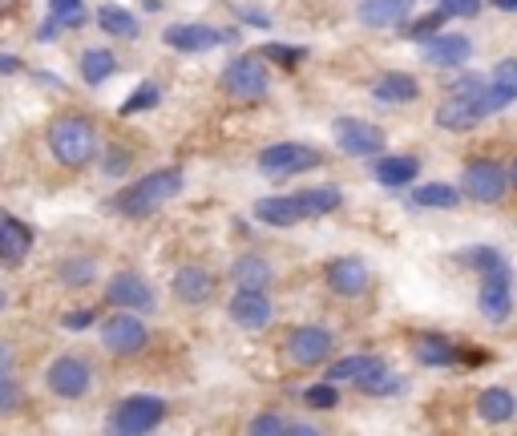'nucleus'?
Returning <instances> with one entry per match:
<instances>
[{
	"label": "nucleus",
	"mask_w": 517,
	"mask_h": 436,
	"mask_svg": "<svg viewBox=\"0 0 517 436\" xmlns=\"http://www.w3.org/2000/svg\"><path fill=\"white\" fill-rule=\"evenodd\" d=\"M239 17H243L247 25H255V29H267V25H271V21H267V13H259V9H243Z\"/></svg>",
	"instance_id": "47"
},
{
	"label": "nucleus",
	"mask_w": 517,
	"mask_h": 436,
	"mask_svg": "<svg viewBox=\"0 0 517 436\" xmlns=\"http://www.w3.org/2000/svg\"><path fill=\"white\" fill-rule=\"evenodd\" d=\"M303 404H307V408H316V412H332V408H340V388H336L332 380L312 384V388L303 392Z\"/></svg>",
	"instance_id": "37"
},
{
	"label": "nucleus",
	"mask_w": 517,
	"mask_h": 436,
	"mask_svg": "<svg viewBox=\"0 0 517 436\" xmlns=\"http://www.w3.org/2000/svg\"><path fill=\"white\" fill-rule=\"evenodd\" d=\"M251 432L255 436H279V432H291V424L283 416H255L251 420Z\"/></svg>",
	"instance_id": "44"
},
{
	"label": "nucleus",
	"mask_w": 517,
	"mask_h": 436,
	"mask_svg": "<svg viewBox=\"0 0 517 436\" xmlns=\"http://www.w3.org/2000/svg\"><path fill=\"white\" fill-rule=\"evenodd\" d=\"M162 41L178 53H206V49H215L223 41V33H215L211 25H170L162 33Z\"/></svg>",
	"instance_id": "21"
},
{
	"label": "nucleus",
	"mask_w": 517,
	"mask_h": 436,
	"mask_svg": "<svg viewBox=\"0 0 517 436\" xmlns=\"http://www.w3.org/2000/svg\"><path fill=\"white\" fill-rule=\"evenodd\" d=\"M219 89L231 97V101H263L267 97V89H271V73H267V65H263V57H235L227 69H223V77H219Z\"/></svg>",
	"instance_id": "3"
},
{
	"label": "nucleus",
	"mask_w": 517,
	"mask_h": 436,
	"mask_svg": "<svg viewBox=\"0 0 517 436\" xmlns=\"http://www.w3.org/2000/svg\"><path fill=\"white\" fill-rule=\"evenodd\" d=\"M461 259H465L477 275H509V263H505V255H501L497 247H469Z\"/></svg>",
	"instance_id": "32"
},
{
	"label": "nucleus",
	"mask_w": 517,
	"mask_h": 436,
	"mask_svg": "<svg viewBox=\"0 0 517 436\" xmlns=\"http://www.w3.org/2000/svg\"><path fill=\"white\" fill-rule=\"evenodd\" d=\"M49 17H57L65 29H81V25H89L85 0H49Z\"/></svg>",
	"instance_id": "36"
},
{
	"label": "nucleus",
	"mask_w": 517,
	"mask_h": 436,
	"mask_svg": "<svg viewBox=\"0 0 517 436\" xmlns=\"http://www.w3.org/2000/svg\"><path fill=\"white\" fill-rule=\"evenodd\" d=\"M255 218L267 227H295L307 218V206L299 194H275V198H259L255 202Z\"/></svg>",
	"instance_id": "18"
},
{
	"label": "nucleus",
	"mask_w": 517,
	"mask_h": 436,
	"mask_svg": "<svg viewBox=\"0 0 517 436\" xmlns=\"http://www.w3.org/2000/svg\"><path fill=\"white\" fill-rule=\"evenodd\" d=\"M316 166H324V154L307 142H275L259 154V174H267V178H291V174L316 170Z\"/></svg>",
	"instance_id": "4"
},
{
	"label": "nucleus",
	"mask_w": 517,
	"mask_h": 436,
	"mask_svg": "<svg viewBox=\"0 0 517 436\" xmlns=\"http://www.w3.org/2000/svg\"><path fill=\"white\" fill-rule=\"evenodd\" d=\"M0 218H5V214H0Z\"/></svg>",
	"instance_id": "53"
},
{
	"label": "nucleus",
	"mask_w": 517,
	"mask_h": 436,
	"mask_svg": "<svg viewBox=\"0 0 517 436\" xmlns=\"http://www.w3.org/2000/svg\"><path fill=\"white\" fill-rule=\"evenodd\" d=\"M162 416H166V400H162V396H130V400H122V404L110 412V432H130V436H138V432L158 428Z\"/></svg>",
	"instance_id": "8"
},
{
	"label": "nucleus",
	"mask_w": 517,
	"mask_h": 436,
	"mask_svg": "<svg viewBox=\"0 0 517 436\" xmlns=\"http://www.w3.org/2000/svg\"><path fill=\"white\" fill-rule=\"evenodd\" d=\"M303 198V206H307V218H320V214H332V210H340V190H332V186H312V190H303L299 194Z\"/></svg>",
	"instance_id": "33"
},
{
	"label": "nucleus",
	"mask_w": 517,
	"mask_h": 436,
	"mask_svg": "<svg viewBox=\"0 0 517 436\" xmlns=\"http://www.w3.org/2000/svg\"><path fill=\"white\" fill-rule=\"evenodd\" d=\"M130 166H134V150L130 146L114 142V146L101 150V174H106V178H126Z\"/></svg>",
	"instance_id": "35"
},
{
	"label": "nucleus",
	"mask_w": 517,
	"mask_h": 436,
	"mask_svg": "<svg viewBox=\"0 0 517 436\" xmlns=\"http://www.w3.org/2000/svg\"><path fill=\"white\" fill-rule=\"evenodd\" d=\"M412 202L429 206V210H453L461 202V194L449 182H421V186H412Z\"/></svg>",
	"instance_id": "31"
},
{
	"label": "nucleus",
	"mask_w": 517,
	"mask_h": 436,
	"mask_svg": "<svg viewBox=\"0 0 517 436\" xmlns=\"http://www.w3.org/2000/svg\"><path fill=\"white\" fill-rule=\"evenodd\" d=\"M332 352H336V336L328 332V327H295V332L287 336V356L299 368H316Z\"/></svg>",
	"instance_id": "10"
},
{
	"label": "nucleus",
	"mask_w": 517,
	"mask_h": 436,
	"mask_svg": "<svg viewBox=\"0 0 517 436\" xmlns=\"http://www.w3.org/2000/svg\"><path fill=\"white\" fill-rule=\"evenodd\" d=\"M445 9H437V13H429V17H421L417 25H408V29H400L404 37H412V41H429L433 33H441V25H445Z\"/></svg>",
	"instance_id": "41"
},
{
	"label": "nucleus",
	"mask_w": 517,
	"mask_h": 436,
	"mask_svg": "<svg viewBox=\"0 0 517 436\" xmlns=\"http://www.w3.org/2000/svg\"><path fill=\"white\" fill-rule=\"evenodd\" d=\"M425 45V61L429 65H437V69H453V65H465L469 61V53H473V45H469V37L465 33H433L429 41H421Z\"/></svg>",
	"instance_id": "16"
},
{
	"label": "nucleus",
	"mask_w": 517,
	"mask_h": 436,
	"mask_svg": "<svg viewBox=\"0 0 517 436\" xmlns=\"http://www.w3.org/2000/svg\"><path fill=\"white\" fill-rule=\"evenodd\" d=\"M324 279H328V287L340 299H360L368 291V283H372V275H368V267L360 259H332L328 271H324Z\"/></svg>",
	"instance_id": "15"
},
{
	"label": "nucleus",
	"mask_w": 517,
	"mask_h": 436,
	"mask_svg": "<svg viewBox=\"0 0 517 436\" xmlns=\"http://www.w3.org/2000/svg\"><path fill=\"white\" fill-rule=\"evenodd\" d=\"M485 114H489V109H485L481 101L449 93V101H441V105H437V126H441V130H449V134H469Z\"/></svg>",
	"instance_id": "13"
},
{
	"label": "nucleus",
	"mask_w": 517,
	"mask_h": 436,
	"mask_svg": "<svg viewBox=\"0 0 517 436\" xmlns=\"http://www.w3.org/2000/svg\"><path fill=\"white\" fill-rule=\"evenodd\" d=\"M118 73V57L110 53V49H85L81 53V81L85 85H101V81H110Z\"/></svg>",
	"instance_id": "30"
},
{
	"label": "nucleus",
	"mask_w": 517,
	"mask_h": 436,
	"mask_svg": "<svg viewBox=\"0 0 517 436\" xmlns=\"http://www.w3.org/2000/svg\"><path fill=\"white\" fill-rule=\"evenodd\" d=\"M227 315H231V323L247 327V332H259V327H267V323H271L275 307H271L267 291H247V287H235V299L227 303Z\"/></svg>",
	"instance_id": "12"
},
{
	"label": "nucleus",
	"mask_w": 517,
	"mask_h": 436,
	"mask_svg": "<svg viewBox=\"0 0 517 436\" xmlns=\"http://www.w3.org/2000/svg\"><path fill=\"white\" fill-rule=\"evenodd\" d=\"M93 21L106 29L110 37H122V41H134L138 33H142V25H138V17L134 13H126L122 5H101L97 13H93Z\"/></svg>",
	"instance_id": "29"
},
{
	"label": "nucleus",
	"mask_w": 517,
	"mask_h": 436,
	"mask_svg": "<svg viewBox=\"0 0 517 436\" xmlns=\"http://www.w3.org/2000/svg\"><path fill=\"white\" fill-rule=\"evenodd\" d=\"M412 13V0H360V9H356V17H360V25H368V29H404V17Z\"/></svg>",
	"instance_id": "19"
},
{
	"label": "nucleus",
	"mask_w": 517,
	"mask_h": 436,
	"mask_svg": "<svg viewBox=\"0 0 517 436\" xmlns=\"http://www.w3.org/2000/svg\"><path fill=\"white\" fill-rule=\"evenodd\" d=\"M477 307L489 323H505L513 311V291H509V275H481V291H477Z\"/></svg>",
	"instance_id": "17"
},
{
	"label": "nucleus",
	"mask_w": 517,
	"mask_h": 436,
	"mask_svg": "<svg viewBox=\"0 0 517 436\" xmlns=\"http://www.w3.org/2000/svg\"><path fill=\"white\" fill-rule=\"evenodd\" d=\"M509 186L517 190V158H513V166H509Z\"/></svg>",
	"instance_id": "51"
},
{
	"label": "nucleus",
	"mask_w": 517,
	"mask_h": 436,
	"mask_svg": "<svg viewBox=\"0 0 517 436\" xmlns=\"http://www.w3.org/2000/svg\"><path fill=\"white\" fill-rule=\"evenodd\" d=\"M9 368H13V348L0 344V376H9Z\"/></svg>",
	"instance_id": "48"
},
{
	"label": "nucleus",
	"mask_w": 517,
	"mask_h": 436,
	"mask_svg": "<svg viewBox=\"0 0 517 436\" xmlns=\"http://www.w3.org/2000/svg\"><path fill=\"white\" fill-rule=\"evenodd\" d=\"M45 388H49L53 396H61V400H81V396H89V388H93V368H89V360H81V356H57V360L45 368Z\"/></svg>",
	"instance_id": "6"
},
{
	"label": "nucleus",
	"mask_w": 517,
	"mask_h": 436,
	"mask_svg": "<svg viewBox=\"0 0 517 436\" xmlns=\"http://www.w3.org/2000/svg\"><path fill=\"white\" fill-rule=\"evenodd\" d=\"M17 69H21L17 57H0V73H17Z\"/></svg>",
	"instance_id": "49"
},
{
	"label": "nucleus",
	"mask_w": 517,
	"mask_h": 436,
	"mask_svg": "<svg viewBox=\"0 0 517 436\" xmlns=\"http://www.w3.org/2000/svg\"><path fill=\"white\" fill-rule=\"evenodd\" d=\"M372 97L388 101V105H404V101H417L421 97V81L412 73H380L372 81Z\"/></svg>",
	"instance_id": "22"
},
{
	"label": "nucleus",
	"mask_w": 517,
	"mask_h": 436,
	"mask_svg": "<svg viewBox=\"0 0 517 436\" xmlns=\"http://www.w3.org/2000/svg\"><path fill=\"white\" fill-rule=\"evenodd\" d=\"M178 190H182V174L178 170H150L146 178H138L126 190H118L114 202H110V210L122 214V218H146L158 206H166Z\"/></svg>",
	"instance_id": "1"
},
{
	"label": "nucleus",
	"mask_w": 517,
	"mask_h": 436,
	"mask_svg": "<svg viewBox=\"0 0 517 436\" xmlns=\"http://www.w3.org/2000/svg\"><path fill=\"white\" fill-rule=\"evenodd\" d=\"M372 364V356H344V360H336L332 368H328V376L324 380H332V384H344V380H356L364 368Z\"/></svg>",
	"instance_id": "39"
},
{
	"label": "nucleus",
	"mask_w": 517,
	"mask_h": 436,
	"mask_svg": "<svg viewBox=\"0 0 517 436\" xmlns=\"http://www.w3.org/2000/svg\"><path fill=\"white\" fill-rule=\"evenodd\" d=\"M477 416H481L485 424H505V420L517 416V396H513L509 388H485V392L477 396Z\"/></svg>",
	"instance_id": "28"
},
{
	"label": "nucleus",
	"mask_w": 517,
	"mask_h": 436,
	"mask_svg": "<svg viewBox=\"0 0 517 436\" xmlns=\"http://www.w3.org/2000/svg\"><path fill=\"white\" fill-rule=\"evenodd\" d=\"M158 97H162V89H158L154 81H142V85L134 89V97L122 105V118H130V114H142V109H154V105H158Z\"/></svg>",
	"instance_id": "38"
},
{
	"label": "nucleus",
	"mask_w": 517,
	"mask_h": 436,
	"mask_svg": "<svg viewBox=\"0 0 517 436\" xmlns=\"http://www.w3.org/2000/svg\"><path fill=\"white\" fill-rule=\"evenodd\" d=\"M372 174H376V182H380V186L400 190V186H408V182H417L421 162L412 158V154H392V158H376Z\"/></svg>",
	"instance_id": "23"
},
{
	"label": "nucleus",
	"mask_w": 517,
	"mask_h": 436,
	"mask_svg": "<svg viewBox=\"0 0 517 436\" xmlns=\"http://www.w3.org/2000/svg\"><path fill=\"white\" fill-rule=\"evenodd\" d=\"M170 287H174L178 303L198 307V303H211V295H215V275L206 271V267H198V263H186V267L174 271Z\"/></svg>",
	"instance_id": "14"
},
{
	"label": "nucleus",
	"mask_w": 517,
	"mask_h": 436,
	"mask_svg": "<svg viewBox=\"0 0 517 436\" xmlns=\"http://www.w3.org/2000/svg\"><path fill=\"white\" fill-rule=\"evenodd\" d=\"M106 299L118 307V311H154V291L142 275L134 271H118L110 283H106Z\"/></svg>",
	"instance_id": "11"
},
{
	"label": "nucleus",
	"mask_w": 517,
	"mask_h": 436,
	"mask_svg": "<svg viewBox=\"0 0 517 436\" xmlns=\"http://www.w3.org/2000/svg\"><path fill=\"white\" fill-rule=\"evenodd\" d=\"M441 9L449 17H477L481 13V0H441Z\"/></svg>",
	"instance_id": "45"
},
{
	"label": "nucleus",
	"mask_w": 517,
	"mask_h": 436,
	"mask_svg": "<svg viewBox=\"0 0 517 436\" xmlns=\"http://www.w3.org/2000/svg\"><path fill=\"white\" fill-rule=\"evenodd\" d=\"M33 251V231L17 218H0V263L5 267H21Z\"/></svg>",
	"instance_id": "20"
},
{
	"label": "nucleus",
	"mask_w": 517,
	"mask_h": 436,
	"mask_svg": "<svg viewBox=\"0 0 517 436\" xmlns=\"http://www.w3.org/2000/svg\"><path fill=\"white\" fill-rule=\"evenodd\" d=\"M412 356H417V364H425V368H453V364H461L457 344L445 340V336H417V340H412Z\"/></svg>",
	"instance_id": "24"
},
{
	"label": "nucleus",
	"mask_w": 517,
	"mask_h": 436,
	"mask_svg": "<svg viewBox=\"0 0 517 436\" xmlns=\"http://www.w3.org/2000/svg\"><path fill=\"white\" fill-rule=\"evenodd\" d=\"M231 283L235 287H247V291H267L275 283V271L263 255H243L231 263Z\"/></svg>",
	"instance_id": "26"
},
{
	"label": "nucleus",
	"mask_w": 517,
	"mask_h": 436,
	"mask_svg": "<svg viewBox=\"0 0 517 436\" xmlns=\"http://www.w3.org/2000/svg\"><path fill=\"white\" fill-rule=\"evenodd\" d=\"M332 134L348 158H380V150H384V130H376L364 118H336Z\"/></svg>",
	"instance_id": "9"
},
{
	"label": "nucleus",
	"mask_w": 517,
	"mask_h": 436,
	"mask_svg": "<svg viewBox=\"0 0 517 436\" xmlns=\"http://www.w3.org/2000/svg\"><path fill=\"white\" fill-rule=\"evenodd\" d=\"M352 384H356L364 396H392V392H400V388H404V380H400V376H396L380 356H372V364H368Z\"/></svg>",
	"instance_id": "27"
},
{
	"label": "nucleus",
	"mask_w": 517,
	"mask_h": 436,
	"mask_svg": "<svg viewBox=\"0 0 517 436\" xmlns=\"http://www.w3.org/2000/svg\"><path fill=\"white\" fill-rule=\"evenodd\" d=\"M5 303H9V299H5V291H0V311H5Z\"/></svg>",
	"instance_id": "52"
},
{
	"label": "nucleus",
	"mask_w": 517,
	"mask_h": 436,
	"mask_svg": "<svg viewBox=\"0 0 517 436\" xmlns=\"http://www.w3.org/2000/svg\"><path fill=\"white\" fill-rule=\"evenodd\" d=\"M461 182H465V194L473 202L497 206L505 198V190H509V170L501 162H493V158H473V162H465Z\"/></svg>",
	"instance_id": "5"
},
{
	"label": "nucleus",
	"mask_w": 517,
	"mask_h": 436,
	"mask_svg": "<svg viewBox=\"0 0 517 436\" xmlns=\"http://www.w3.org/2000/svg\"><path fill=\"white\" fill-rule=\"evenodd\" d=\"M267 61H275V65H299L303 57H307V49H299V45H263L259 49Z\"/></svg>",
	"instance_id": "43"
},
{
	"label": "nucleus",
	"mask_w": 517,
	"mask_h": 436,
	"mask_svg": "<svg viewBox=\"0 0 517 436\" xmlns=\"http://www.w3.org/2000/svg\"><path fill=\"white\" fill-rule=\"evenodd\" d=\"M453 93H457V97H473V101H481V105H485V97H489V81H485L481 73H465V77H457V81H453Z\"/></svg>",
	"instance_id": "42"
},
{
	"label": "nucleus",
	"mask_w": 517,
	"mask_h": 436,
	"mask_svg": "<svg viewBox=\"0 0 517 436\" xmlns=\"http://www.w3.org/2000/svg\"><path fill=\"white\" fill-rule=\"evenodd\" d=\"M493 9H501V13H517V0H489Z\"/></svg>",
	"instance_id": "50"
},
{
	"label": "nucleus",
	"mask_w": 517,
	"mask_h": 436,
	"mask_svg": "<svg viewBox=\"0 0 517 436\" xmlns=\"http://www.w3.org/2000/svg\"><path fill=\"white\" fill-rule=\"evenodd\" d=\"M57 279L65 283V287H89L93 279H97V263L93 259H65L61 267H57Z\"/></svg>",
	"instance_id": "34"
},
{
	"label": "nucleus",
	"mask_w": 517,
	"mask_h": 436,
	"mask_svg": "<svg viewBox=\"0 0 517 436\" xmlns=\"http://www.w3.org/2000/svg\"><path fill=\"white\" fill-rule=\"evenodd\" d=\"M146 344H150L146 323L130 311L110 315L106 323H101V348H106L110 356H138V352H146Z\"/></svg>",
	"instance_id": "7"
},
{
	"label": "nucleus",
	"mask_w": 517,
	"mask_h": 436,
	"mask_svg": "<svg viewBox=\"0 0 517 436\" xmlns=\"http://www.w3.org/2000/svg\"><path fill=\"white\" fill-rule=\"evenodd\" d=\"M517 101V57H505L493 65V85H489V97H485V109H505Z\"/></svg>",
	"instance_id": "25"
},
{
	"label": "nucleus",
	"mask_w": 517,
	"mask_h": 436,
	"mask_svg": "<svg viewBox=\"0 0 517 436\" xmlns=\"http://www.w3.org/2000/svg\"><path fill=\"white\" fill-rule=\"evenodd\" d=\"M49 154H53L65 170H81V166H89V162L101 154L93 122H89V118H81V114H61V118L49 126Z\"/></svg>",
	"instance_id": "2"
},
{
	"label": "nucleus",
	"mask_w": 517,
	"mask_h": 436,
	"mask_svg": "<svg viewBox=\"0 0 517 436\" xmlns=\"http://www.w3.org/2000/svg\"><path fill=\"white\" fill-rule=\"evenodd\" d=\"M25 404V388L13 376H0V416H13Z\"/></svg>",
	"instance_id": "40"
},
{
	"label": "nucleus",
	"mask_w": 517,
	"mask_h": 436,
	"mask_svg": "<svg viewBox=\"0 0 517 436\" xmlns=\"http://www.w3.org/2000/svg\"><path fill=\"white\" fill-rule=\"evenodd\" d=\"M93 319H97V311H93V307H77V311H69L61 323L69 327V332H85V327H89Z\"/></svg>",
	"instance_id": "46"
}]
</instances>
